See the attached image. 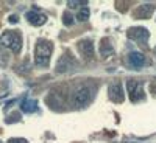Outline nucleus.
<instances>
[{"instance_id": "obj_7", "label": "nucleus", "mask_w": 156, "mask_h": 143, "mask_svg": "<svg viewBox=\"0 0 156 143\" xmlns=\"http://www.w3.org/2000/svg\"><path fill=\"white\" fill-rule=\"evenodd\" d=\"M108 95H109V100L114 101V103H123L125 94H123L122 84H119V83L111 84V86L108 87Z\"/></svg>"}, {"instance_id": "obj_17", "label": "nucleus", "mask_w": 156, "mask_h": 143, "mask_svg": "<svg viewBox=\"0 0 156 143\" xmlns=\"http://www.w3.org/2000/svg\"><path fill=\"white\" fill-rule=\"evenodd\" d=\"M19 120H20V114H19V112H14V114H11V115L6 117V123H8V124L16 123V121H19Z\"/></svg>"}, {"instance_id": "obj_6", "label": "nucleus", "mask_w": 156, "mask_h": 143, "mask_svg": "<svg viewBox=\"0 0 156 143\" xmlns=\"http://www.w3.org/2000/svg\"><path fill=\"white\" fill-rule=\"evenodd\" d=\"M76 48L80 51V55L86 59H90L94 56V45H92L90 39H81V41L76 44Z\"/></svg>"}, {"instance_id": "obj_4", "label": "nucleus", "mask_w": 156, "mask_h": 143, "mask_svg": "<svg viewBox=\"0 0 156 143\" xmlns=\"http://www.w3.org/2000/svg\"><path fill=\"white\" fill-rule=\"evenodd\" d=\"M128 37L131 39V41H136L137 44L140 45H147L148 42V37H150V33L147 28L144 27H133L128 30Z\"/></svg>"}, {"instance_id": "obj_8", "label": "nucleus", "mask_w": 156, "mask_h": 143, "mask_svg": "<svg viewBox=\"0 0 156 143\" xmlns=\"http://www.w3.org/2000/svg\"><path fill=\"white\" fill-rule=\"evenodd\" d=\"M145 55L140 53V51H131L128 55V64L131 66L133 69H140L145 66Z\"/></svg>"}, {"instance_id": "obj_22", "label": "nucleus", "mask_w": 156, "mask_h": 143, "mask_svg": "<svg viewBox=\"0 0 156 143\" xmlns=\"http://www.w3.org/2000/svg\"><path fill=\"white\" fill-rule=\"evenodd\" d=\"M154 50H156V48H154Z\"/></svg>"}, {"instance_id": "obj_18", "label": "nucleus", "mask_w": 156, "mask_h": 143, "mask_svg": "<svg viewBox=\"0 0 156 143\" xmlns=\"http://www.w3.org/2000/svg\"><path fill=\"white\" fill-rule=\"evenodd\" d=\"M8 143H28L25 138H9Z\"/></svg>"}, {"instance_id": "obj_12", "label": "nucleus", "mask_w": 156, "mask_h": 143, "mask_svg": "<svg viewBox=\"0 0 156 143\" xmlns=\"http://www.w3.org/2000/svg\"><path fill=\"white\" fill-rule=\"evenodd\" d=\"M153 11H154V5L153 3H145V5L139 6V9L136 11V16L142 17V19H148V17H151Z\"/></svg>"}, {"instance_id": "obj_15", "label": "nucleus", "mask_w": 156, "mask_h": 143, "mask_svg": "<svg viewBox=\"0 0 156 143\" xmlns=\"http://www.w3.org/2000/svg\"><path fill=\"white\" fill-rule=\"evenodd\" d=\"M62 22H64L66 27H70V25H73L75 19H73V16L70 14V12H64V14H62Z\"/></svg>"}, {"instance_id": "obj_13", "label": "nucleus", "mask_w": 156, "mask_h": 143, "mask_svg": "<svg viewBox=\"0 0 156 143\" xmlns=\"http://www.w3.org/2000/svg\"><path fill=\"white\" fill-rule=\"evenodd\" d=\"M22 111L23 112H27V114H31V112H36L37 111V103L34 101V100H31V98H25L23 101H22Z\"/></svg>"}, {"instance_id": "obj_2", "label": "nucleus", "mask_w": 156, "mask_h": 143, "mask_svg": "<svg viewBox=\"0 0 156 143\" xmlns=\"http://www.w3.org/2000/svg\"><path fill=\"white\" fill-rule=\"evenodd\" d=\"M0 42L5 47L11 48L14 53H19L22 48V36L19 31H5L0 37Z\"/></svg>"}, {"instance_id": "obj_19", "label": "nucleus", "mask_w": 156, "mask_h": 143, "mask_svg": "<svg viewBox=\"0 0 156 143\" xmlns=\"http://www.w3.org/2000/svg\"><path fill=\"white\" fill-rule=\"evenodd\" d=\"M9 22L11 23H17L19 22V17L17 16H9Z\"/></svg>"}, {"instance_id": "obj_9", "label": "nucleus", "mask_w": 156, "mask_h": 143, "mask_svg": "<svg viewBox=\"0 0 156 143\" xmlns=\"http://www.w3.org/2000/svg\"><path fill=\"white\" fill-rule=\"evenodd\" d=\"M73 66H75L73 59L70 56H67V55H64V56L59 58V61L56 64V73H66V72L72 70Z\"/></svg>"}, {"instance_id": "obj_21", "label": "nucleus", "mask_w": 156, "mask_h": 143, "mask_svg": "<svg viewBox=\"0 0 156 143\" xmlns=\"http://www.w3.org/2000/svg\"><path fill=\"white\" fill-rule=\"evenodd\" d=\"M0 143H2V141H0Z\"/></svg>"}, {"instance_id": "obj_20", "label": "nucleus", "mask_w": 156, "mask_h": 143, "mask_svg": "<svg viewBox=\"0 0 156 143\" xmlns=\"http://www.w3.org/2000/svg\"><path fill=\"white\" fill-rule=\"evenodd\" d=\"M150 90H151V94H153V95H156V83H151Z\"/></svg>"}, {"instance_id": "obj_3", "label": "nucleus", "mask_w": 156, "mask_h": 143, "mask_svg": "<svg viewBox=\"0 0 156 143\" xmlns=\"http://www.w3.org/2000/svg\"><path fill=\"white\" fill-rule=\"evenodd\" d=\"M94 92H95V89L92 87H87V86H83L80 87L75 92L73 95V106L75 107H86L90 101H92V97H94Z\"/></svg>"}, {"instance_id": "obj_14", "label": "nucleus", "mask_w": 156, "mask_h": 143, "mask_svg": "<svg viewBox=\"0 0 156 143\" xmlns=\"http://www.w3.org/2000/svg\"><path fill=\"white\" fill-rule=\"evenodd\" d=\"M89 16H90V9L87 8V6H83V8H80L78 9V14H76V20L78 22H86L87 19H89Z\"/></svg>"}, {"instance_id": "obj_10", "label": "nucleus", "mask_w": 156, "mask_h": 143, "mask_svg": "<svg viewBox=\"0 0 156 143\" xmlns=\"http://www.w3.org/2000/svg\"><path fill=\"white\" fill-rule=\"evenodd\" d=\"M25 17H27V20L34 25V27H41V25L45 23L47 17L44 14H41V12H37V11H28L27 14H25Z\"/></svg>"}, {"instance_id": "obj_1", "label": "nucleus", "mask_w": 156, "mask_h": 143, "mask_svg": "<svg viewBox=\"0 0 156 143\" xmlns=\"http://www.w3.org/2000/svg\"><path fill=\"white\" fill-rule=\"evenodd\" d=\"M51 51H53V45L51 42L45 41V39H41L36 44V51H34V62L39 67H47L50 62V56Z\"/></svg>"}, {"instance_id": "obj_5", "label": "nucleus", "mask_w": 156, "mask_h": 143, "mask_svg": "<svg viewBox=\"0 0 156 143\" xmlns=\"http://www.w3.org/2000/svg\"><path fill=\"white\" fill-rule=\"evenodd\" d=\"M126 90H128V95L131 98V101L137 103L139 100H144V89H142V84L134 81V80H129L126 83Z\"/></svg>"}, {"instance_id": "obj_11", "label": "nucleus", "mask_w": 156, "mask_h": 143, "mask_svg": "<svg viewBox=\"0 0 156 143\" xmlns=\"http://www.w3.org/2000/svg\"><path fill=\"white\" fill-rule=\"evenodd\" d=\"M100 55L103 58H109L114 55V47L111 45V39L109 37H105L100 41Z\"/></svg>"}, {"instance_id": "obj_16", "label": "nucleus", "mask_w": 156, "mask_h": 143, "mask_svg": "<svg viewBox=\"0 0 156 143\" xmlns=\"http://www.w3.org/2000/svg\"><path fill=\"white\" fill-rule=\"evenodd\" d=\"M87 2L86 0H78V2H75V0H69L67 2V6L69 8H76V6H86Z\"/></svg>"}]
</instances>
